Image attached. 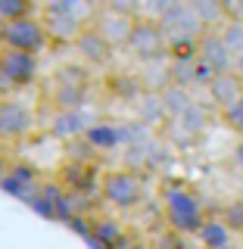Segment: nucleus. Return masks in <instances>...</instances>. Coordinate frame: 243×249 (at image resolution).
I'll return each mask as SVG.
<instances>
[{"label": "nucleus", "instance_id": "f257e3e1", "mask_svg": "<svg viewBox=\"0 0 243 249\" xmlns=\"http://www.w3.org/2000/svg\"><path fill=\"white\" fill-rule=\"evenodd\" d=\"M162 218L178 237H197L200 228L209 221V212L190 187L171 184L162 190Z\"/></svg>", "mask_w": 243, "mask_h": 249}, {"label": "nucleus", "instance_id": "2eb2a0df", "mask_svg": "<svg viewBox=\"0 0 243 249\" xmlns=\"http://www.w3.org/2000/svg\"><path fill=\"white\" fill-rule=\"evenodd\" d=\"M91 124L84 122V115L78 109H56V119L50 124L53 137H78L81 131H88Z\"/></svg>", "mask_w": 243, "mask_h": 249}, {"label": "nucleus", "instance_id": "6ab92c4d", "mask_svg": "<svg viewBox=\"0 0 243 249\" xmlns=\"http://www.w3.org/2000/svg\"><path fill=\"white\" fill-rule=\"evenodd\" d=\"M222 221L228 224L231 231H243V199H237V202H228V209H224Z\"/></svg>", "mask_w": 243, "mask_h": 249}, {"label": "nucleus", "instance_id": "4468645a", "mask_svg": "<svg viewBox=\"0 0 243 249\" xmlns=\"http://www.w3.org/2000/svg\"><path fill=\"white\" fill-rule=\"evenodd\" d=\"M41 22H44L47 35H50V37H56V41H62V44H69V41H78V37L84 35V25H81V22H75V19H69V16L47 13Z\"/></svg>", "mask_w": 243, "mask_h": 249}, {"label": "nucleus", "instance_id": "4be33fe9", "mask_svg": "<svg viewBox=\"0 0 243 249\" xmlns=\"http://www.w3.org/2000/svg\"><path fill=\"white\" fill-rule=\"evenodd\" d=\"M0 31H3V22H0Z\"/></svg>", "mask_w": 243, "mask_h": 249}, {"label": "nucleus", "instance_id": "39448f33", "mask_svg": "<svg viewBox=\"0 0 243 249\" xmlns=\"http://www.w3.org/2000/svg\"><path fill=\"white\" fill-rule=\"evenodd\" d=\"M35 119H31V109L19 100H0V140L6 143H19V140L31 137Z\"/></svg>", "mask_w": 243, "mask_h": 249}, {"label": "nucleus", "instance_id": "6e6552de", "mask_svg": "<svg viewBox=\"0 0 243 249\" xmlns=\"http://www.w3.org/2000/svg\"><path fill=\"white\" fill-rule=\"evenodd\" d=\"M137 22L131 19L125 10H106L103 16L97 19V31H100V37L109 44V47H115V44H128L131 41V31H134Z\"/></svg>", "mask_w": 243, "mask_h": 249}, {"label": "nucleus", "instance_id": "9d476101", "mask_svg": "<svg viewBox=\"0 0 243 249\" xmlns=\"http://www.w3.org/2000/svg\"><path fill=\"white\" fill-rule=\"evenodd\" d=\"M209 97H212V103L218 109H228L234 106L237 100L243 97V78H237L234 72H224V75H215L212 81H209Z\"/></svg>", "mask_w": 243, "mask_h": 249}, {"label": "nucleus", "instance_id": "ddd939ff", "mask_svg": "<svg viewBox=\"0 0 243 249\" xmlns=\"http://www.w3.org/2000/svg\"><path fill=\"white\" fill-rule=\"evenodd\" d=\"M197 240L203 243V249H231V240H234V231L222 218H209L206 224L200 228Z\"/></svg>", "mask_w": 243, "mask_h": 249}, {"label": "nucleus", "instance_id": "0eeeda50", "mask_svg": "<svg viewBox=\"0 0 243 249\" xmlns=\"http://www.w3.org/2000/svg\"><path fill=\"white\" fill-rule=\"evenodd\" d=\"M128 47L137 53L140 59L153 62V59H159V53L168 47V41H166V31L159 28V22H137L134 31H131Z\"/></svg>", "mask_w": 243, "mask_h": 249}, {"label": "nucleus", "instance_id": "f3484780", "mask_svg": "<svg viewBox=\"0 0 243 249\" xmlns=\"http://www.w3.org/2000/svg\"><path fill=\"white\" fill-rule=\"evenodd\" d=\"M31 16V0H0V22H16Z\"/></svg>", "mask_w": 243, "mask_h": 249}, {"label": "nucleus", "instance_id": "7ed1b4c3", "mask_svg": "<svg viewBox=\"0 0 243 249\" xmlns=\"http://www.w3.org/2000/svg\"><path fill=\"white\" fill-rule=\"evenodd\" d=\"M100 193L115 209H134L144 199V178L137 171H128V168L109 171L103 181H100Z\"/></svg>", "mask_w": 243, "mask_h": 249}, {"label": "nucleus", "instance_id": "20e7f679", "mask_svg": "<svg viewBox=\"0 0 243 249\" xmlns=\"http://www.w3.org/2000/svg\"><path fill=\"white\" fill-rule=\"evenodd\" d=\"M37 78V56L0 47V81L10 88H31Z\"/></svg>", "mask_w": 243, "mask_h": 249}, {"label": "nucleus", "instance_id": "f03ea898", "mask_svg": "<svg viewBox=\"0 0 243 249\" xmlns=\"http://www.w3.org/2000/svg\"><path fill=\"white\" fill-rule=\"evenodd\" d=\"M47 41H50V35H47L44 22L35 19V16L6 22L3 31H0V47H6V50H19V53H31V56H37V53L47 47Z\"/></svg>", "mask_w": 243, "mask_h": 249}, {"label": "nucleus", "instance_id": "aec40b11", "mask_svg": "<svg viewBox=\"0 0 243 249\" xmlns=\"http://www.w3.org/2000/svg\"><path fill=\"white\" fill-rule=\"evenodd\" d=\"M6 171H10V162H6L3 156H0V181H3V178H6Z\"/></svg>", "mask_w": 243, "mask_h": 249}, {"label": "nucleus", "instance_id": "5701e85b", "mask_svg": "<svg viewBox=\"0 0 243 249\" xmlns=\"http://www.w3.org/2000/svg\"><path fill=\"white\" fill-rule=\"evenodd\" d=\"M240 25H243V16H240Z\"/></svg>", "mask_w": 243, "mask_h": 249}, {"label": "nucleus", "instance_id": "412c9836", "mask_svg": "<svg viewBox=\"0 0 243 249\" xmlns=\"http://www.w3.org/2000/svg\"><path fill=\"white\" fill-rule=\"evenodd\" d=\"M125 249H147V246H140V243H131V246H125Z\"/></svg>", "mask_w": 243, "mask_h": 249}, {"label": "nucleus", "instance_id": "1a4fd4ad", "mask_svg": "<svg viewBox=\"0 0 243 249\" xmlns=\"http://www.w3.org/2000/svg\"><path fill=\"white\" fill-rule=\"evenodd\" d=\"M41 184L44 181H41V175H37V168L35 165H25V162H16V165H10L6 178L0 181V187H3L6 193H13V196H19V199H28Z\"/></svg>", "mask_w": 243, "mask_h": 249}, {"label": "nucleus", "instance_id": "f8f14e48", "mask_svg": "<svg viewBox=\"0 0 243 249\" xmlns=\"http://www.w3.org/2000/svg\"><path fill=\"white\" fill-rule=\"evenodd\" d=\"M56 184L62 190H69V193H81V190H91L93 175H91L88 165H81V159H72L69 165L59 168V181Z\"/></svg>", "mask_w": 243, "mask_h": 249}, {"label": "nucleus", "instance_id": "dca6fc26", "mask_svg": "<svg viewBox=\"0 0 243 249\" xmlns=\"http://www.w3.org/2000/svg\"><path fill=\"white\" fill-rule=\"evenodd\" d=\"M78 50H81V56H88V59H93V62H100L109 53V44L100 37V31L97 28H88L81 37H78Z\"/></svg>", "mask_w": 243, "mask_h": 249}, {"label": "nucleus", "instance_id": "423d86ee", "mask_svg": "<svg viewBox=\"0 0 243 249\" xmlns=\"http://www.w3.org/2000/svg\"><path fill=\"white\" fill-rule=\"evenodd\" d=\"M197 56L206 62L215 75L234 72V53L228 50L222 31H203V37H200V44H197Z\"/></svg>", "mask_w": 243, "mask_h": 249}, {"label": "nucleus", "instance_id": "9b49d317", "mask_svg": "<svg viewBox=\"0 0 243 249\" xmlns=\"http://www.w3.org/2000/svg\"><path fill=\"white\" fill-rule=\"evenodd\" d=\"M122 140H125V128L109 124V122H97L84 131V143H88L91 150H115Z\"/></svg>", "mask_w": 243, "mask_h": 249}, {"label": "nucleus", "instance_id": "a211bd4d", "mask_svg": "<svg viewBox=\"0 0 243 249\" xmlns=\"http://www.w3.org/2000/svg\"><path fill=\"white\" fill-rule=\"evenodd\" d=\"M222 122L228 124L231 131H237V134H243V97H240L234 106L222 109Z\"/></svg>", "mask_w": 243, "mask_h": 249}]
</instances>
